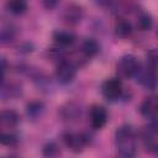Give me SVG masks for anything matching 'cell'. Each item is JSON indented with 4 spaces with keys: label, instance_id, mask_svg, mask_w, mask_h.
Segmentation results:
<instances>
[{
    "label": "cell",
    "instance_id": "30bf717a",
    "mask_svg": "<svg viewBox=\"0 0 158 158\" xmlns=\"http://www.w3.org/2000/svg\"><path fill=\"white\" fill-rule=\"evenodd\" d=\"M19 115L14 110H4L0 115V125L2 128H14L19 123Z\"/></svg>",
    "mask_w": 158,
    "mask_h": 158
},
{
    "label": "cell",
    "instance_id": "7402d4cb",
    "mask_svg": "<svg viewBox=\"0 0 158 158\" xmlns=\"http://www.w3.org/2000/svg\"><path fill=\"white\" fill-rule=\"evenodd\" d=\"M58 2H59V0H42L43 6H44L46 9H48V10L54 9V7L58 5Z\"/></svg>",
    "mask_w": 158,
    "mask_h": 158
},
{
    "label": "cell",
    "instance_id": "8fae6325",
    "mask_svg": "<svg viewBox=\"0 0 158 158\" xmlns=\"http://www.w3.org/2000/svg\"><path fill=\"white\" fill-rule=\"evenodd\" d=\"M53 40L58 46L62 47H69L75 42V36L69 31H54L53 32Z\"/></svg>",
    "mask_w": 158,
    "mask_h": 158
},
{
    "label": "cell",
    "instance_id": "603a6c76",
    "mask_svg": "<svg viewBox=\"0 0 158 158\" xmlns=\"http://www.w3.org/2000/svg\"><path fill=\"white\" fill-rule=\"evenodd\" d=\"M149 132L154 133V135H158V118L154 117V120L152 121V123L149 125V128H148Z\"/></svg>",
    "mask_w": 158,
    "mask_h": 158
},
{
    "label": "cell",
    "instance_id": "d6986e66",
    "mask_svg": "<svg viewBox=\"0 0 158 158\" xmlns=\"http://www.w3.org/2000/svg\"><path fill=\"white\" fill-rule=\"evenodd\" d=\"M0 143L4 146H9V147H14L17 144V137L12 133H6V132H1L0 135Z\"/></svg>",
    "mask_w": 158,
    "mask_h": 158
},
{
    "label": "cell",
    "instance_id": "9a60e30c",
    "mask_svg": "<svg viewBox=\"0 0 158 158\" xmlns=\"http://www.w3.org/2000/svg\"><path fill=\"white\" fill-rule=\"evenodd\" d=\"M80 51H81V53H83L86 58H90V57H93V56H95V54L98 53L99 46H98L96 41L89 38V40H85V41L83 42Z\"/></svg>",
    "mask_w": 158,
    "mask_h": 158
},
{
    "label": "cell",
    "instance_id": "e0dca14e",
    "mask_svg": "<svg viewBox=\"0 0 158 158\" xmlns=\"http://www.w3.org/2000/svg\"><path fill=\"white\" fill-rule=\"evenodd\" d=\"M26 111H27V115L31 118H36V117H38L42 114V111H43V104L40 102V101H32V102H30L27 105Z\"/></svg>",
    "mask_w": 158,
    "mask_h": 158
},
{
    "label": "cell",
    "instance_id": "d4e9b609",
    "mask_svg": "<svg viewBox=\"0 0 158 158\" xmlns=\"http://www.w3.org/2000/svg\"><path fill=\"white\" fill-rule=\"evenodd\" d=\"M154 151H156V153L158 154V144H157V146H154Z\"/></svg>",
    "mask_w": 158,
    "mask_h": 158
},
{
    "label": "cell",
    "instance_id": "cb8c5ba5",
    "mask_svg": "<svg viewBox=\"0 0 158 158\" xmlns=\"http://www.w3.org/2000/svg\"><path fill=\"white\" fill-rule=\"evenodd\" d=\"M96 2H98V4H100V5H104V4H107V2H109V0H96Z\"/></svg>",
    "mask_w": 158,
    "mask_h": 158
},
{
    "label": "cell",
    "instance_id": "ba28073f",
    "mask_svg": "<svg viewBox=\"0 0 158 158\" xmlns=\"http://www.w3.org/2000/svg\"><path fill=\"white\" fill-rule=\"evenodd\" d=\"M139 112L147 118H154L158 115V95H151L143 99L139 105Z\"/></svg>",
    "mask_w": 158,
    "mask_h": 158
},
{
    "label": "cell",
    "instance_id": "3957f363",
    "mask_svg": "<svg viewBox=\"0 0 158 158\" xmlns=\"http://www.w3.org/2000/svg\"><path fill=\"white\" fill-rule=\"evenodd\" d=\"M77 74L75 65L69 60H60L56 69V77L59 83L62 84H69L74 80Z\"/></svg>",
    "mask_w": 158,
    "mask_h": 158
},
{
    "label": "cell",
    "instance_id": "277c9868",
    "mask_svg": "<svg viewBox=\"0 0 158 158\" xmlns=\"http://www.w3.org/2000/svg\"><path fill=\"white\" fill-rule=\"evenodd\" d=\"M101 93L105 99L114 101L118 99L122 94V83L117 78H110L106 79L101 85Z\"/></svg>",
    "mask_w": 158,
    "mask_h": 158
},
{
    "label": "cell",
    "instance_id": "8992f818",
    "mask_svg": "<svg viewBox=\"0 0 158 158\" xmlns=\"http://www.w3.org/2000/svg\"><path fill=\"white\" fill-rule=\"evenodd\" d=\"M136 77L138 78L137 80L143 88H146L148 90L157 89V86H158V73H157L156 69L149 68L147 65L146 69H139V72Z\"/></svg>",
    "mask_w": 158,
    "mask_h": 158
},
{
    "label": "cell",
    "instance_id": "44dd1931",
    "mask_svg": "<svg viewBox=\"0 0 158 158\" xmlns=\"http://www.w3.org/2000/svg\"><path fill=\"white\" fill-rule=\"evenodd\" d=\"M12 38H14V30L11 27H2V30H1V42L5 44V43L11 42Z\"/></svg>",
    "mask_w": 158,
    "mask_h": 158
},
{
    "label": "cell",
    "instance_id": "ffe728a7",
    "mask_svg": "<svg viewBox=\"0 0 158 158\" xmlns=\"http://www.w3.org/2000/svg\"><path fill=\"white\" fill-rule=\"evenodd\" d=\"M58 153H59V147L53 142H49L43 147V154L47 157H54Z\"/></svg>",
    "mask_w": 158,
    "mask_h": 158
},
{
    "label": "cell",
    "instance_id": "6da1fadb",
    "mask_svg": "<svg viewBox=\"0 0 158 158\" xmlns=\"http://www.w3.org/2000/svg\"><path fill=\"white\" fill-rule=\"evenodd\" d=\"M115 143L120 156L133 157L136 154V138L131 126H121L115 133Z\"/></svg>",
    "mask_w": 158,
    "mask_h": 158
},
{
    "label": "cell",
    "instance_id": "7c38bea8",
    "mask_svg": "<svg viewBox=\"0 0 158 158\" xmlns=\"http://www.w3.org/2000/svg\"><path fill=\"white\" fill-rule=\"evenodd\" d=\"M115 33L117 37L120 38H127L131 36L132 33V26L131 23L123 19V17H118L115 22Z\"/></svg>",
    "mask_w": 158,
    "mask_h": 158
},
{
    "label": "cell",
    "instance_id": "2e32d148",
    "mask_svg": "<svg viewBox=\"0 0 158 158\" xmlns=\"http://www.w3.org/2000/svg\"><path fill=\"white\" fill-rule=\"evenodd\" d=\"M153 25V20L148 12H139L137 16V27L139 31H148Z\"/></svg>",
    "mask_w": 158,
    "mask_h": 158
},
{
    "label": "cell",
    "instance_id": "9c48e42d",
    "mask_svg": "<svg viewBox=\"0 0 158 158\" xmlns=\"http://www.w3.org/2000/svg\"><path fill=\"white\" fill-rule=\"evenodd\" d=\"M81 15H83V11H81L80 6L74 5V4H70V5H68L64 9L62 17H63V20H64L65 23H68V25H75V23H78L80 21Z\"/></svg>",
    "mask_w": 158,
    "mask_h": 158
},
{
    "label": "cell",
    "instance_id": "5b68a950",
    "mask_svg": "<svg viewBox=\"0 0 158 158\" xmlns=\"http://www.w3.org/2000/svg\"><path fill=\"white\" fill-rule=\"evenodd\" d=\"M64 144L73 152H81L83 148L89 143V137L84 133L67 132L63 135Z\"/></svg>",
    "mask_w": 158,
    "mask_h": 158
},
{
    "label": "cell",
    "instance_id": "52a82bcc",
    "mask_svg": "<svg viewBox=\"0 0 158 158\" xmlns=\"http://www.w3.org/2000/svg\"><path fill=\"white\" fill-rule=\"evenodd\" d=\"M89 118L91 127L94 130H100L107 121V111L101 105H93L89 111Z\"/></svg>",
    "mask_w": 158,
    "mask_h": 158
},
{
    "label": "cell",
    "instance_id": "5bb4252c",
    "mask_svg": "<svg viewBox=\"0 0 158 158\" xmlns=\"http://www.w3.org/2000/svg\"><path fill=\"white\" fill-rule=\"evenodd\" d=\"M9 11L14 15H22L27 10V0H6Z\"/></svg>",
    "mask_w": 158,
    "mask_h": 158
},
{
    "label": "cell",
    "instance_id": "7a4b0ae2",
    "mask_svg": "<svg viewBox=\"0 0 158 158\" xmlns=\"http://www.w3.org/2000/svg\"><path fill=\"white\" fill-rule=\"evenodd\" d=\"M141 64L133 54H126L117 62V72L123 78H132L138 74Z\"/></svg>",
    "mask_w": 158,
    "mask_h": 158
},
{
    "label": "cell",
    "instance_id": "4fadbf2b",
    "mask_svg": "<svg viewBox=\"0 0 158 158\" xmlns=\"http://www.w3.org/2000/svg\"><path fill=\"white\" fill-rule=\"evenodd\" d=\"M60 114L65 120H77L78 116H80V106L74 102H68L62 107Z\"/></svg>",
    "mask_w": 158,
    "mask_h": 158
},
{
    "label": "cell",
    "instance_id": "ac0fdd59",
    "mask_svg": "<svg viewBox=\"0 0 158 158\" xmlns=\"http://www.w3.org/2000/svg\"><path fill=\"white\" fill-rule=\"evenodd\" d=\"M146 59H147V65L157 70L158 69V48H152L151 51H148Z\"/></svg>",
    "mask_w": 158,
    "mask_h": 158
}]
</instances>
